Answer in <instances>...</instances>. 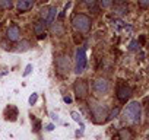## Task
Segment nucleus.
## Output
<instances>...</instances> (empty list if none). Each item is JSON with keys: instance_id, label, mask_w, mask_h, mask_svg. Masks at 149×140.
Here are the masks:
<instances>
[{"instance_id": "obj_1", "label": "nucleus", "mask_w": 149, "mask_h": 140, "mask_svg": "<svg viewBox=\"0 0 149 140\" xmlns=\"http://www.w3.org/2000/svg\"><path fill=\"white\" fill-rule=\"evenodd\" d=\"M140 117H142V107H140V104L136 102V101L130 102V104L124 108V111H123V120H124L127 124H132V125L139 124V123H140Z\"/></svg>"}, {"instance_id": "obj_2", "label": "nucleus", "mask_w": 149, "mask_h": 140, "mask_svg": "<svg viewBox=\"0 0 149 140\" xmlns=\"http://www.w3.org/2000/svg\"><path fill=\"white\" fill-rule=\"evenodd\" d=\"M91 19L89 16H86L85 13H78L72 18V25L73 28L76 29L78 32H82V34H88L91 31Z\"/></svg>"}, {"instance_id": "obj_3", "label": "nucleus", "mask_w": 149, "mask_h": 140, "mask_svg": "<svg viewBox=\"0 0 149 140\" xmlns=\"http://www.w3.org/2000/svg\"><path fill=\"white\" fill-rule=\"evenodd\" d=\"M89 107H91V114L94 117V121L97 124H104L107 120H110L108 118V110H107V107H104L101 104H95V102L89 104Z\"/></svg>"}, {"instance_id": "obj_4", "label": "nucleus", "mask_w": 149, "mask_h": 140, "mask_svg": "<svg viewBox=\"0 0 149 140\" xmlns=\"http://www.w3.org/2000/svg\"><path fill=\"white\" fill-rule=\"evenodd\" d=\"M56 69H57L58 75H61V76L69 75V72H70V60H69V57L67 55H58L56 58Z\"/></svg>"}, {"instance_id": "obj_5", "label": "nucleus", "mask_w": 149, "mask_h": 140, "mask_svg": "<svg viewBox=\"0 0 149 140\" xmlns=\"http://www.w3.org/2000/svg\"><path fill=\"white\" fill-rule=\"evenodd\" d=\"M74 95H76L78 99H85L88 96V91H89V86L86 83V80H82V79H78L74 82Z\"/></svg>"}, {"instance_id": "obj_6", "label": "nucleus", "mask_w": 149, "mask_h": 140, "mask_svg": "<svg viewBox=\"0 0 149 140\" xmlns=\"http://www.w3.org/2000/svg\"><path fill=\"white\" fill-rule=\"evenodd\" d=\"M86 67V51L85 48H78L76 51V67H74V72L78 75H81Z\"/></svg>"}, {"instance_id": "obj_7", "label": "nucleus", "mask_w": 149, "mask_h": 140, "mask_svg": "<svg viewBox=\"0 0 149 140\" xmlns=\"http://www.w3.org/2000/svg\"><path fill=\"white\" fill-rule=\"evenodd\" d=\"M130 96H132V89L126 83H118V86H117V98H118V101L121 104H126Z\"/></svg>"}, {"instance_id": "obj_8", "label": "nucleus", "mask_w": 149, "mask_h": 140, "mask_svg": "<svg viewBox=\"0 0 149 140\" xmlns=\"http://www.w3.org/2000/svg\"><path fill=\"white\" fill-rule=\"evenodd\" d=\"M110 91V82L107 79H98L94 82V92L97 95H105Z\"/></svg>"}, {"instance_id": "obj_9", "label": "nucleus", "mask_w": 149, "mask_h": 140, "mask_svg": "<svg viewBox=\"0 0 149 140\" xmlns=\"http://www.w3.org/2000/svg\"><path fill=\"white\" fill-rule=\"evenodd\" d=\"M35 5V0H18V3H16V9L18 12L21 13H25L28 10H31Z\"/></svg>"}, {"instance_id": "obj_10", "label": "nucleus", "mask_w": 149, "mask_h": 140, "mask_svg": "<svg viewBox=\"0 0 149 140\" xmlns=\"http://www.w3.org/2000/svg\"><path fill=\"white\" fill-rule=\"evenodd\" d=\"M6 37H8V40H9V41H12V42L18 41V40H19V37H21V28H19L18 25H12V26H9Z\"/></svg>"}, {"instance_id": "obj_11", "label": "nucleus", "mask_w": 149, "mask_h": 140, "mask_svg": "<svg viewBox=\"0 0 149 140\" xmlns=\"http://www.w3.org/2000/svg\"><path fill=\"white\" fill-rule=\"evenodd\" d=\"M34 32L37 35L38 40H42L45 38V26H44V22H37L34 25Z\"/></svg>"}, {"instance_id": "obj_12", "label": "nucleus", "mask_w": 149, "mask_h": 140, "mask_svg": "<svg viewBox=\"0 0 149 140\" xmlns=\"http://www.w3.org/2000/svg\"><path fill=\"white\" fill-rule=\"evenodd\" d=\"M117 136L120 140H133V133L130 128H121Z\"/></svg>"}, {"instance_id": "obj_13", "label": "nucleus", "mask_w": 149, "mask_h": 140, "mask_svg": "<svg viewBox=\"0 0 149 140\" xmlns=\"http://www.w3.org/2000/svg\"><path fill=\"white\" fill-rule=\"evenodd\" d=\"M56 16H57V9H56L54 6H50V10H48V15H47V19L44 21V24H48V25H51V24L54 22Z\"/></svg>"}, {"instance_id": "obj_14", "label": "nucleus", "mask_w": 149, "mask_h": 140, "mask_svg": "<svg viewBox=\"0 0 149 140\" xmlns=\"http://www.w3.org/2000/svg\"><path fill=\"white\" fill-rule=\"evenodd\" d=\"M51 32H53L54 35H63V34H64V28H63L61 24H56V25L51 26Z\"/></svg>"}, {"instance_id": "obj_15", "label": "nucleus", "mask_w": 149, "mask_h": 140, "mask_svg": "<svg viewBox=\"0 0 149 140\" xmlns=\"http://www.w3.org/2000/svg\"><path fill=\"white\" fill-rule=\"evenodd\" d=\"M29 47H31V42H29V41H26V40H24V41H21V42H19V45H18V51H21V53L28 51V50H29Z\"/></svg>"}, {"instance_id": "obj_16", "label": "nucleus", "mask_w": 149, "mask_h": 140, "mask_svg": "<svg viewBox=\"0 0 149 140\" xmlns=\"http://www.w3.org/2000/svg\"><path fill=\"white\" fill-rule=\"evenodd\" d=\"M12 6V0H0V9H10Z\"/></svg>"}, {"instance_id": "obj_17", "label": "nucleus", "mask_w": 149, "mask_h": 140, "mask_svg": "<svg viewBox=\"0 0 149 140\" xmlns=\"http://www.w3.org/2000/svg\"><path fill=\"white\" fill-rule=\"evenodd\" d=\"M48 10H50V6H44V8H41V9H40V16H41V19H42V21H45V19H47Z\"/></svg>"}, {"instance_id": "obj_18", "label": "nucleus", "mask_w": 149, "mask_h": 140, "mask_svg": "<svg viewBox=\"0 0 149 140\" xmlns=\"http://www.w3.org/2000/svg\"><path fill=\"white\" fill-rule=\"evenodd\" d=\"M72 117H73V120H74V121H78V123L82 125V118H81V114H79V112L72 111Z\"/></svg>"}, {"instance_id": "obj_19", "label": "nucleus", "mask_w": 149, "mask_h": 140, "mask_svg": "<svg viewBox=\"0 0 149 140\" xmlns=\"http://www.w3.org/2000/svg\"><path fill=\"white\" fill-rule=\"evenodd\" d=\"M100 3H101V6L104 9H107V8H110L113 5V0H100Z\"/></svg>"}, {"instance_id": "obj_20", "label": "nucleus", "mask_w": 149, "mask_h": 140, "mask_svg": "<svg viewBox=\"0 0 149 140\" xmlns=\"http://www.w3.org/2000/svg\"><path fill=\"white\" fill-rule=\"evenodd\" d=\"M137 3H139V6L142 9H146L149 6V0H137Z\"/></svg>"}, {"instance_id": "obj_21", "label": "nucleus", "mask_w": 149, "mask_h": 140, "mask_svg": "<svg viewBox=\"0 0 149 140\" xmlns=\"http://www.w3.org/2000/svg\"><path fill=\"white\" fill-rule=\"evenodd\" d=\"M129 50H130V51H136V50H139V42H137V41H133V42H130V47H129Z\"/></svg>"}, {"instance_id": "obj_22", "label": "nucleus", "mask_w": 149, "mask_h": 140, "mask_svg": "<svg viewBox=\"0 0 149 140\" xmlns=\"http://www.w3.org/2000/svg\"><path fill=\"white\" fill-rule=\"evenodd\" d=\"M37 99H38V95H37V94H32V95L29 96V104L34 105V104L37 102Z\"/></svg>"}, {"instance_id": "obj_23", "label": "nucleus", "mask_w": 149, "mask_h": 140, "mask_svg": "<svg viewBox=\"0 0 149 140\" xmlns=\"http://www.w3.org/2000/svg\"><path fill=\"white\" fill-rule=\"evenodd\" d=\"M118 112H120V110H118V108L113 110V112H111V114H108V118H116V117L118 115Z\"/></svg>"}, {"instance_id": "obj_24", "label": "nucleus", "mask_w": 149, "mask_h": 140, "mask_svg": "<svg viewBox=\"0 0 149 140\" xmlns=\"http://www.w3.org/2000/svg\"><path fill=\"white\" fill-rule=\"evenodd\" d=\"M85 3H86L88 8H94L97 5V0H85Z\"/></svg>"}, {"instance_id": "obj_25", "label": "nucleus", "mask_w": 149, "mask_h": 140, "mask_svg": "<svg viewBox=\"0 0 149 140\" xmlns=\"http://www.w3.org/2000/svg\"><path fill=\"white\" fill-rule=\"evenodd\" d=\"M31 70H32V66H31V64H28V66H26V69H25V72H24V76H28V75L31 73Z\"/></svg>"}, {"instance_id": "obj_26", "label": "nucleus", "mask_w": 149, "mask_h": 140, "mask_svg": "<svg viewBox=\"0 0 149 140\" xmlns=\"http://www.w3.org/2000/svg\"><path fill=\"white\" fill-rule=\"evenodd\" d=\"M64 102L70 104V102H72V98H70V96H64Z\"/></svg>"}, {"instance_id": "obj_27", "label": "nucleus", "mask_w": 149, "mask_h": 140, "mask_svg": "<svg viewBox=\"0 0 149 140\" xmlns=\"http://www.w3.org/2000/svg\"><path fill=\"white\" fill-rule=\"evenodd\" d=\"M53 128H54V125H53V124H48V125H47V130H48V131H51Z\"/></svg>"}, {"instance_id": "obj_28", "label": "nucleus", "mask_w": 149, "mask_h": 140, "mask_svg": "<svg viewBox=\"0 0 149 140\" xmlns=\"http://www.w3.org/2000/svg\"><path fill=\"white\" fill-rule=\"evenodd\" d=\"M113 140H120V139H118V136H116V137H114Z\"/></svg>"}]
</instances>
